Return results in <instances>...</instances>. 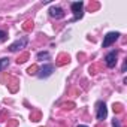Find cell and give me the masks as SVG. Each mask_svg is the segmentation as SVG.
Wrapping results in <instances>:
<instances>
[{
	"instance_id": "8",
	"label": "cell",
	"mask_w": 127,
	"mask_h": 127,
	"mask_svg": "<svg viewBox=\"0 0 127 127\" xmlns=\"http://www.w3.org/2000/svg\"><path fill=\"white\" fill-rule=\"evenodd\" d=\"M9 66V58H0V72Z\"/></svg>"
},
{
	"instance_id": "5",
	"label": "cell",
	"mask_w": 127,
	"mask_h": 127,
	"mask_svg": "<svg viewBox=\"0 0 127 127\" xmlns=\"http://www.w3.org/2000/svg\"><path fill=\"white\" fill-rule=\"evenodd\" d=\"M70 8H72V12H73V15H75V20H79V18L82 17L84 3H82V2H73V3L70 5Z\"/></svg>"
},
{
	"instance_id": "1",
	"label": "cell",
	"mask_w": 127,
	"mask_h": 127,
	"mask_svg": "<svg viewBox=\"0 0 127 127\" xmlns=\"http://www.w3.org/2000/svg\"><path fill=\"white\" fill-rule=\"evenodd\" d=\"M27 43H29V39H27L26 36H23V37L17 39L14 43H11V45H9V51H11V52H17V51H21L23 48H26V46H27Z\"/></svg>"
},
{
	"instance_id": "2",
	"label": "cell",
	"mask_w": 127,
	"mask_h": 127,
	"mask_svg": "<svg viewBox=\"0 0 127 127\" xmlns=\"http://www.w3.org/2000/svg\"><path fill=\"white\" fill-rule=\"evenodd\" d=\"M118 37H120V33H118V32H111V33H108V34L105 36V39H103L102 46H103V48L111 46L112 43H115V40H117Z\"/></svg>"
},
{
	"instance_id": "3",
	"label": "cell",
	"mask_w": 127,
	"mask_h": 127,
	"mask_svg": "<svg viewBox=\"0 0 127 127\" xmlns=\"http://www.w3.org/2000/svg\"><path fill=\"white\" fill-rule=\"evenodd\" d=\"M96 117H97L99 121L106 120V117H108V108H106V105L103 102H99L97 103V114H96Z\"/></svg>"
},
{
	"instance_id": "12",
	"label": "cell",
	"mask_w": 127,
	"mask_h": 127,
	"mask_svg": "<svg viewBox=\"0 0 127 127\" xmlns=\"http://www.w3.org/2000/svg\"><path fill=\"white\" fill-rule=\"evenodd\" d=\"M78 127H88V126H84V124H79Z\"/></svg>"
},
{
	"instance_id": "11",
	"label": "cell",
	"mask_w": 127,
	"mask_h": 127,
	"mask_svg": "<svg viewBox=\"0 0 127 127\" xmlns=\"http://www.w3.org/2000/svg\"><path fill=\"white\" fill-rule=\"evenodd\" d=\"M112 127H121V126H120V121H118V120H114V121H112Z\"/></svg>"
},
{
	"instance_id": "4",
	"label": "cell",
	"mask_w": 127,
	"mask_h": 127,
	"mask_svg": "<svg viewBox=\"0 0 127 127\" xmlns=\"http://www.w3.org/2000/svg\"><path fill=\"white\" fill-rule=\"evenodd\" d=\"M117 57H118V51H111L109 54H106L105 63H106L108 67H115V64H117Z\"/></svg>"
},
{
	"instance_id": "6",
	"label": "cell",
	"mask_w": 127,
	"mask_h": 127,
	"mask_svg": "<svg viewBox=\"0 0 127 127\" xmlns=\"http://www.w3.org/2000/svg\"><path fill=\"white\" fill-rule=\"evenodd\" d=\"M52 72H54V64H45L39 72H37V76L42 79V78H48V76H51L52 75Z\"/></svg>"
},
{
	"instance_id": "10",
	"label": "cell",
	"mask_w": 127,
	"mask_h": 127,
	"mask_svg": "<svg viewBox=\"0 0 127 127\" xmlns=\"http://www.w3.org/2000/svg\"><path fill=\"white\" fill-rule=\"evenodd\" d=\"M8 37V34H6V32H3V30H0V40H5Z\"/></svg>"
},
{
	"instance_id": "9",
	"label": "cell",
	"mask_w": 127,
	"mask_h": 127,
	"mask_svg": "<svg viewBox=\"0 0 127 127\" xmlns=\"http://www.w3.org/2000/svg\"><path fill=\"white\" fill-rule=\"evenodd\" d=\"M48 60L49 58V52H46V51H42V52H37V60Z\"/></svg>"
},
{
	"instance_id": "7",
	"label": "cell",
	"mask_w": 127,
	"mask_h": 127,
	"mask_svg": "<svg viewBox=\"0 0 127 127\" xmlns=\"http://www.w3.org/2000/svg\"><path fill=\"white\" fill-rule=\"evenodd\" d=\"M49 15H51L52 18H55V20H60V18L64 17V12H63V9L58 8V6H52V8L49 9Z\"/></svg>"
}]
</instances>
